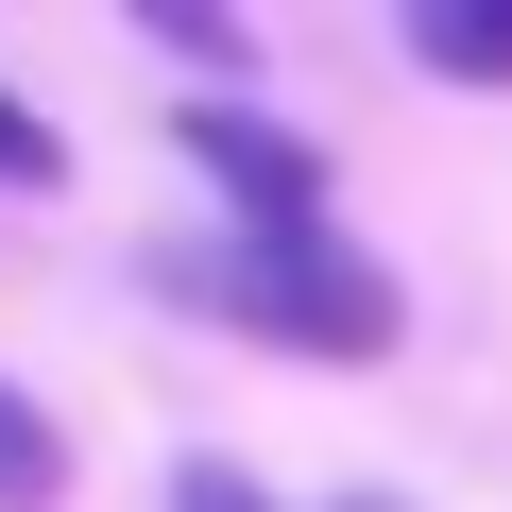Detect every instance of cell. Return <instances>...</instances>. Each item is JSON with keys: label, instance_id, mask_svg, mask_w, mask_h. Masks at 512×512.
Masks as SVG:
<instances>
[{"label": "cell", "instance_id": "obj_6", "mask_svg": "<svg viewBox=\"0 0 512 512\" xmlns=\"http://www.w3.org/2000/svg\"><path fill=\"white\" fill-rule=\"evenodd\" d=\"M0 188H69V137H52L18 86H0Z\"/></svg>", "mask_w": 512, "mask_h": 512}, {"label": "cell", "instance_id": "obj_7", "mask_svg": "<svg viewBox=\"0 0 512 512\" xmlns=\"http://www.w3.org/2000/svg\"><path fill=\"white\" fill-rule=\"evenodd\" d=\"M171 512H274V495H256L239 461H171Z\"/></svg>", "mask_w": 512, "mask_h": 512}, {"label": "cell", "instance_id": "obj_5", "mask_svg": "<svg viewBox=\"0 0 512 512\" xmlns=\"http://www.w3.org/2000/svg\"><path fill=\"white\" fill-rule=\"evenodd\" d=\"M137 35H154V52H188V69H256V18H222V0H154Z\"/></svg>", "mask_w": 512, "mask_h": 512}, {"label": "cell", "instance_id": "obj_1", "mask_svg": "<svg viewBox=\"0 0 512 512\" xmlns=\"http://www.w3.org/2000/svg\"><path fill=\"white\" fill-rule=\"evenodd\" d=\"M154 291L205 308V325H239V342H274V359H393V342H410V291L376 274L342 222H325V239H239V222H205V239L154 256Z\"/></svg>", "mask_w": 512, "mask_h": 512}, {"label": "cell", "instance_id": "obj_2", "mask_svg": "<svg viewBox=\"0 0 512 512\" xmlns=\"http://www.w3.org/2000/svg\"><path fill=\"white\" fill-rule=\"evenodd\" d=\"M171 154L222 188L239 239H325V154H308L291 120H256L239 86H222V103H171Z\"/></svg>", "mask_w": 512, "mask_h": 512}, {"label": "cell", "instance_id": "obj_3", "mask_svg": "<svg viewBox=\"0 0 512 512\" xmlns=\"http://www.w3.org/2000/svg\"><path fill=\"white\" fill-rule=\"evenodd\" d=\"M410 69L427 86H512V0H427V18H410Z\"/></svg>", "mask_w": 512, "mask_h": 512}, {"label": "cell", "instance_id": "obj_4", "mask_svg": "<svg viewBox=\"0 0 512 512\" xmlns=\"http://www.w3.org/2000/svg\"><path fill=\"white\" fill-rule=\"evenodd\" d=\"M0 512H69V427L0 376Z\"/></svg>", "mask_w": 512, "mask_h": 512}, {"label": "cell", "instance_id": "obj_8", "mask_svg": "<svg viewBox=\"0 0 512 512\" xmlns=\"http://www.w3.org/2000/svg\"><path fill=\"white\" fill-rule=\"evenodd\" d=\"M342 512H393V495H342Z\"/></svg>", "mask_w": 512, "mask_h": 512}]
</instances>
